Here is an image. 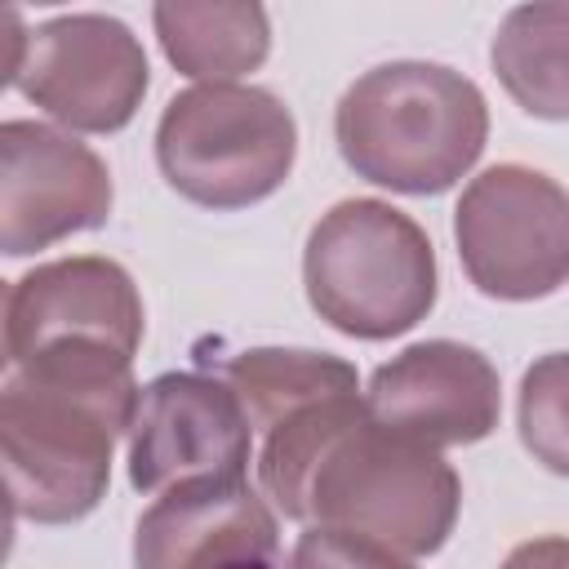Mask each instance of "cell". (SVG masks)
Wrapping results in <instances>:
<instances>
[{
	"instance_id": "4fadbf2b",
	"label": "cell",
	"mask_w": 569,
	"mask_h": 569,
	"mask_svg": "<svg viewBox=\"0 0 569 569\" xmlns=\"http://www.w3.org/2000/svg\"><path fill=\"white\" fill-rule=\"evenodd\" d=\"M222 382L236 391L249 427L267 436L311 405L356 396V365L302 347H249L222 365Z\"/></svg>"
},
{
	"instance_id": "52a82bcc",
	"label": "cell",
	"mask_w": 569,
	"mask_h": 569,
	"mask_svg": "<svg viewBox=\"0 0 569 569\" xmlns=\"http://www.w3.org/2000/svg\"><path fill=\"white\" fill-rule=\"evenodd\" d=\"M4 80L67 129L116 133L142 107L147 53L120 18L62 13L27 31L22 58Z\"/></svg>"
},
{
	"instance_id": "e0dca14e",
	"label": "cell",
	"mask_w": 569,
	"mask_h": 569,
	"mask_svg": "<svg viewBox=\"0 0 569 569\" xmlns=\"http://www.w3.org/2000/svg\"><path fill=\"white\" fill-rule=\"evenodd\" d=\"M293 569H413V565L373 538L311 525L293 547Z\"/></svg>"
},
{
	"instance_id": "30bf717a",
	"label": "cell",
	"mask_w": 569,
	"mask_h": 569,
	"mask_svg": "<svg viewBox=\"0 0 569 569\" xmlns=\"http://www.w3.org/2000/svg\"><path fill=\"white\" fill-rule=\"evenodd\" d=\"M111 213V173L93 147L40 124L0 129V249L9 258L49 249Z\"/></svg>"
},
{
	"instance_id": "5bb4252c",
	"label": "cell",
	"mask_w": 569,
	"mask_h": 569,
	"mask_svg": "<svg viewBox=\"0 0 569 569\" xmlns=\"http://www.w3.org/2000/svg\"><path fill=\"white\" fill-rule=\"evenodd\" d=\"M164 58L196 80L231 84L253 71L271 49V27L258 4H156L151 9Z\"/></svg>"
},
{
	"instance_id": "6da1fadb",
	"label": "cell",
	"mask_w": 569,
	"mask_h": 569,
	"mask_svg": "<svg viewBox=\"0 0 569 569\" xmlns=\"http://www.w3.org/2000/svg\"><path fill=\"white\" fill-rule=\"evenodd\" d=\"M142 387L129 356L49 351L4 378L0 445L9 511L36 525L89 516L111 480V445L133 427Z\"/></svg>"
},
{
	"instance_id": "ac0fdd59",
	"label": "cell",
	"mask_w": 569,
	"mask_h": 569,
	"mask_svg": "<svg viewBox=\"0 0 569 569\" xmlns=\"http://www.w3.org/2000/svg\"><path fill=\"white\" fill-rule=\"evenodd\" d=\"M502 569H569V538H533L520 542Z\"/></svg>"
},
{
	"instance_id": "9c48e42d",
	"label": "cell",
	"mask_w": 569,
	"mask_h": 569,
	"mask_svg": "<svg viewBox=\"0 0 569 569\" xmlns=\"http://www.w3.org/2000/svg\"><path fill=\"white\" fill-rule=\"evenodd\" d=\"M142 342V298L129 271L111 258H58L22 280L4 298V360L9 369L49 351H116L129 356Z\"/></svg>"
},
{
	"instance_id": "7c38bea8",
	"label": "cell",
	"mask_w": 569,
	"mask_h": 569,
	"mask_svg": "<svg viewBox=\"0 0 569 569\" xmlns=\"http://www.w3.org/2000/svg\"><path fill=\"white\" fill-rule=\"evenodd\" d=\"M276 556V516L244 480L160 493L133 529V569H236Z\"/></svg>"
},
{
	"instance_id": "8fae6325",
	"label": "cell",
	"mask_w": 569,
	"mask_h": 569,
	"mask_svg": "<svg viewBox=\"0 0 569 569\" xmlns=\"http://www.w3.org/2000/svg\"><path fill=\"white\" fill-rule=\"evenodd\" d=\"M365 409L373 422L413 436L431 449L476 445L498 427V369L467 342H413L369 378Z\"/></svg>"
},
{
	"instance_id": "277c9868",
	"label": "cell",
	"mask_w": 569,
	"mask_h": 569,
	"mask_svg": "<svg viewBox=\"0 0 569 569\" xmlns=\"http://www.w3.org/2000/svg\"><path fill=\"white\" fill-rule=\"evenodd\" d=\"M307 302L338 333L396 338L436 302V253L427 231L382 200H338L307 236Z\"/></svg>"
},
{
	"instance_id": "9a60e30c",
	"label": "cell",
	"mask_w": 569,
	"mask_h": 569,
	"mask_svg": "<svg viewBox=\"0 0 569 569\" xmlns=\"http://www.w3.org/2000/svg\"><path fill=\"white\" fill-rule=\"evenodd\" d=\"M489 62L538 120H569V4H520L502 18Z\"/></svg>"
},
{
	"instance_id": "8992f818",
	"label": "cell",
	"mask_w": 569,
	"mask_h": 569,
	"mask_svg": "<svg viewBox=\"0 0 569 569\" xmlns=\"http://www.w3.org/2000/svg\"><path fill=\"white\" fill-rule=\"evenodd\" d=\"M453 240L480 293L547 298L569 280V196L529 164H493L458 196Z\"/></svg>"
},
{
	"instance_id": "2e32d148",
	"label": "cell",
	"mask_w": 569,
	"mask_h": 569,
	"mask_svg": "<svg viewBox=\"0 0 569 569\" xmlns=\"http://www.w3.org/2000/svg\"><path fill=\"white\" fill-rule=\"evenodd\" d=\"M520 440L556 476H569V351L538 356L520 378Z\"/></svg>"
},
{
	"instance_id": "7a4b0ae2",
	"label": "cell",
	"mask_w": 569,
	"mask_h": 569,
	"mask_svg": "<svg viewBox=\"0 0 569 569\" xmlns=\"http://www.w3.org/2000/svg\"><path fill=\"white\" fill-rule=\"evenodd\" d=\"M458 502L462 485L440 449L373 422L360 400L311 449L284 516L431 556L453 533Z\"/></svg>"
},
{
	"instance_id": "5b68a950",
	"label": "cell",
	"mask_w": 569,
	"mask_h": 569,
	"mask_svg": "<svg viewBox=\"0 0 569 569\" xmlns=\"http://www.w3.org/2000/svg\"><path fill=\"white\" fill-rule=\"evenodd\" d=\"M293 111L258 84H196L169 98L156 124L164 182L204 209L267 200L293 169Z\"/></svg>"
},
{
	"instance_id": "ba28073f",
	"label": "cell",
	"mask_w": 569,
	"mask_h": 569,
	"mask_svg": "<svg viewBox=\"0 0 569 569\" xmlns=\"http://www.w3.org/2000/svg\"><path fill=\"white\" fill-rule=\"evenodd\" d=\"M253 427L222 378L160 373L142 387L129 427V480L169 493L200 480H244Z\"/></svg>"
},
{
	"instance_id": "d6986e66",
	"label": "cell",
	"mask_w": 569,
	"mask_h": 569,
	"mask_svg": "<svg viewBox=\"0 0 569 569\" xmlns=\"http://www.w3.org/2000/svg\"><path fill=\"white\" fill-rule=\"evenodd\" d=\"M236 569H276L271 560H249V565H236Z\"/></svg>"
},
{
	"instance_id": "3957f363",
	"label": "cell",
	"mask_w": 569,
	"mask_h": 569,
	"mask_svg": "<svg viewBox=\"0 0 569 569\" xmlns=\"http://www.w3.org/2000/svg\"><path fill=\"white\" fill-rule=\"evenodd\" d=\"M342 160L373 187L405 196H436L453 187L485 151V93L440 62L369 67L333 111Z\"/></svg>"
}]
</instances>
